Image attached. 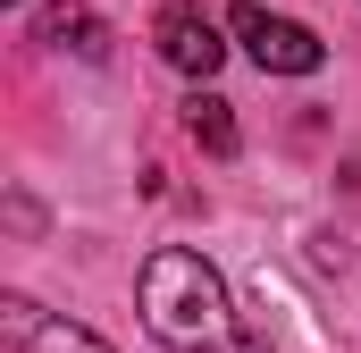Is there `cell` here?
<instances>
[{"label":"cell","mask_w":361,"mask_h":353,"mask_svg":"<svg viewBox=\"0 0 361 353\" xmlns=\"http://www.w3.org/2000/svg\"><path fill=\"white\" fill-rule=\"evenodd\" d=\"M0 328H8V345H17V353H109L92 328H76V320H42L25 294L0 303Z\"/></svg>","instance_id":"4"},{"label":"cell","mask_w":361,"mask_h":353,"mask_svg":"<svg viewBox=\"0 0 361 353\" xmlns=\"http://www.w3.org/2000/svg\"><path fill=\"white\" fill-rule=\"evenodd\" d=\"M143 328L160 337V345H219L227 337V286H219V269L202 261V253H152L143 261Z\"/></svg>","instance_id":"1"},{"label":"cell","mask_w":361,"mask_h":353,"mask_svg":"<svg viewBox=\"0 0 361 353\" xmlns=\"http://www.w3.org/2000/svg\"><path fill=\"white\" fill-rule=\"evenodd\" d=\"M34 34H42L51 51H76V59H101V51H109V25L92 17L85 0H51V8L34 17Z\"/></svg>","instance_id":"5"},{"label":"cell","mask_w":361,"mask_h":353,"mask_svg":"<svg viewBox=\"0 0 361 353\" xmlns=\"http://www.w3.org/2000/svg\"><path fill=\"white\" fill-rule=\"evenodd\" d=\"M227 34H235V42H244V51H252V59H261L269 76H311V68L328 59L311 25H294V17H269L261 0H244V8L227 17Z\"/></svg>","instance_id":"2"},{"label":"cell","mask_w":361,"mask_h":353,"mask_svg":"<svg viewBox=\"0 0 361 353\" xmlns=\"http://www.w3.org/2000/svg\"><path fill=\"white\" fill-rule=\"evenodd\" d=\"M152 42H160V59L177 68V76H219V59H227V42H219V17L202 8V0H169L160 8V25H152Z\"/></svg>","instance_id":"3"},{"label":"cell","mask_w":361,"mask_h":353,"mask_svg":"<svg viewBox=\"0 0 361 353\" xmlns=\"http://www.w3.org/2000/svg\"><path fill=\"white\" fill-rule=\"evenodd\" d=\"M185 135H193L210 160H235V101H219V92H193V101H185Z\"/></svg>","instance_id":"6"}]
</instances>
